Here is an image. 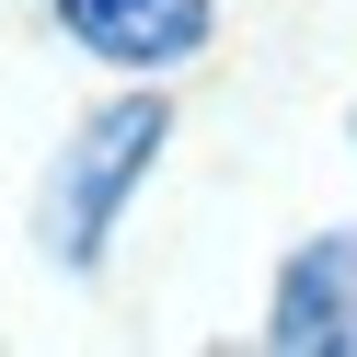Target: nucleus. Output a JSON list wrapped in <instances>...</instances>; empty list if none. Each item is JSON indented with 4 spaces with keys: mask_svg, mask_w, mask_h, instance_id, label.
<instances>
[{
    "mask_svg": "<svg viewBox=\"0 0 357 357\" xmlns=\"http://www.w3.org/2000/svg\"><path fill=\"white\" fill-rule=\"evenodd\" d=\"M58 35L116 70H185L219 35V0H58Z\"/></svg>",
    "mask_w": 357,
    "mask_h": 357,
    "instance_id": "3",
    "label": "nucleus"
},
{
    "mask_svg": "<svg viewBox=\"0 0 357 357\" xmlns=\"http://www.w3.org/2000/svg\"><path fill=\"white\" fill-rule=\"evenodd\" d=\"M162 139H173V93H116L104 116H81V139L58 150L47 196H35V242L58 265H93L116 242V208L139 196V173H150Z\"/></svg>",
    "mask_w": 357,
    "mask_h": 357,
    "instance_id": "1",
    "label": "nucleus"
},
{
    "mask_svg": "<svg viewBox=\"0 0 357 357\" xmlns=\"http://www.w3.org/2000/svg\"><path fill=\"white\" fill-rule=\"evenodd\" d=\"M265 346L288 357H357V231H323L288 254L277 311H265Z\"/></svg>",
    "mask_w": 357,
    "mask_h": 357,
    "instance_id": "2",
    "label": "nucleus"
}]
</instances>
